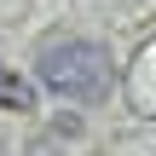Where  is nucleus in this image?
I'll return each instance as SVG.
<instances>
[{
    "mask_svg": "<svg viewBox=\"0 0 156 156\" xmlns=\"http://www.w3.org/2000/svg\"><path fill=\"white\" fill-rule=\"evenodd\" d=\"M0 110H35V87L0 64Z\"/></svg>",
    "mask_w": 156,
    "mask_h": 156,
    "instance_id": "2",
    "label": "nucleus"
},
{
    "mask_svg": "<svg viewBox=\"0 0 156 156\" xmlns=\"http://www.w3.org/2000/svg\"><path fill=\"white\" fill-rule=\"evenodd\" d=\"M35 69H41V87H46V93L75 98V104H98V98H110V81H116L110 46L87 41V35L46 41V46L35 52Z\"/></svg>",
    "mask_w": 156,
    "mask_h": 156,
    "instance_id": "1",
    "label": "nucleus"
}]
</instances>
